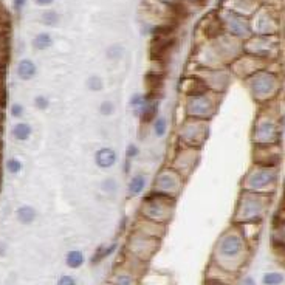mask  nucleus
I'll list each match as a JSON object with an SVG mask.
<instances>
[{"mask_svg":"<svg viewBox=\"0 0 285 285\" xmlns=\"http://www.w3.org/2000/svg\"><path fill=\"white\" fill-rule=\"evenodd\" d=\"M271 240H273L274 245L285 246V222H279V225L274 226L273 234H271Z\"/></svg>","mask_w":285,"mask_h":285,"instance_id":"31","label":"nucleus"},{"mask_svg":"<svg viewBox=\"0 0 285 285\" xmlns=\"http://www.w3.org/2000/svg\"><path fill=\"white\" fill-rule=\"evenodd\" d=\"M253 25V34H259V36H274L277 31V21L276 17L268 13V11H260L254 22H251Z\"/></svg>","mask_w":285,"mask_h":285,"instance_id":"15","label":"nucleus"},{"mask_svg":"<svg viewBox=\"0 0 285 285\" xmlns=\"http://www.w3.org/2000/svg\"><path fill=\"white\" fill-rule=\"evenodd\" d=\"M146 186H148V175L143 172L133 174L127 182V197L130 199L139 197L145 192Z\"/></svg>","mask_w":285,"mask_h":285,"instance_id":"18","label":"nucleus"},{"mask_svg":"<svg viewBox=\"0 0 285 285\" xmlns=\"http://www.w3.org/2000/svg\"><path fill=\"white\" fill-rule=\"evenodd\" d=\"M5 168L11 175H17L22 172V162L19 158H8L5 163Z\"/></svg>","mask_w":285,"mask_h":285,"instance_id":"36","label":"nucleus"},{"mask_svg":"<svg viewBox=\"0 0 285 285\" xmlns=\"http://www.w3.org/2000/svg\"><path fill=\"white\" fill-rule=\"evenodd\" d=\"M41 22L45 27H56L59 24V14L55 10H45L41 14Z\"/></svg>","mask_w":285,"mask_h":285,"instance_id":"30","label":"nucleus"},{"mask_svg":"<svg viewBox=\"0 0 285 285\" xmlns=\"http://www.w3.org/2000/svg\"><path fill=\"white\" fill-rule=\"evenodd\" d=\"M245 87L249 96L257 104L265 105V104H270L279 96V92L282 88V81L276 71L262 68L245 79Z\"/></svg>","mask_w":285,"mask_h":285,"instance_id":"2","label":"nucleus"},{"mask_svg":"<svg viewBox=\"0 0 285 285\" xmlns=\"http://www.w3.org/2000/svg\"><path fill=\"white\" fill-rule=\"evenodd\" d=\"M185 182H186L185 178L169 165L157 172L155 180L152 183V191L177 199L185 188Z\"/></svg>","mask_w":285,"mask_h":285,"instance_id":"8","label":"nucleus"},{"mask_svg":"<svg viewBox=\"0 0 285 285\" xmlns=\"http://www.w3.org/2000/svg\"><path fill=\"white\" fill-rule=\"evenodd\" d=\"M203 285H229V283H226V282H223L220 279H216V277H208L203 282Z\"/></svg>","mask_w":285,"mask_h":285,"instance_id":"42","label":"nucleus"},{"mask_svg":"<svg viewBox=\"0 0 285 285\" xmlns=\"http://www.w3.org/2000/svg\"><path fill=\"white\" fill-rule=\"evenodd\" d=\"M116 242H113V243H110V245H101V246H98V249L95 251V254L92 256V263H99L102 259H105V257H109L110 254H113L115 253V249H116Z\"/></svg>","mask_w":285,"mask_h":285,"instance_id":"26","label":"nucleus"},{"mask_svg":"<svg viewBox=\"0 0 285 285\" xmlns=\"http://www.w3.org/2000/svg\"><path fill=\"white\" fill-rule=\"evenodd\" d=\"M139 146L135 145V143H129V145L126 146V152H124V155H126V160H129V162H133L135 158H138L139 155Z\"/></svg>","mask_w":285,"mask_h":285,"instance_id":"38","label":"nucleus"},{"mask_svg":"<svg viewBox=\"0 0 285 285\" xmlns=\"http://www.w3.org/2000/svg\"><path fill=\"white\" fill-rule=\"evenodd\" d=\"M33 104H34V107L38 110H47L48 107H50V99L47 98V96H44V95H38L34 98V101H33Z\"/></svg>","mask_w":285,"mask_h":285,"instance_id":"39","label":"nucleus"},{"mask_svg":"<svg viewBox=\"0 0 285 285\" xmlns=\"http://www.w3.org/2000/svg\"><path fill=\"white\" fill-rule=\"evenodd\" d=\"M130 168H132V162H129V160H126V163H124V174L129 175L130 172Z\"/></svg>","mask_w":285,"mask_h":285,"instance_id":"46","label":"nucleus"},{"mask_svg":"<svg viewBox=\"0 0 285 285\" xmlns=\"http://www.w3.org/2000/svg\"><path fill=\"white\" fill-rule=\"evenodd\" d=\"M151 127H152V133L155 138L158 139H162L168 135V130H169V119L163 115H158L152 124H151Z\"/></svg>","mask_w":285,"mask_h":285,"instance_id":"23","label":"nucleus"},{"mask_svg":"<svg viewBox=\"0 0 285 285\" xmlns=\"http://www.w3.org/2000/svg\"><path fill=\"white\" fill-rule=\"evenodd\" d=\"M5 249H7V245L5 243H0V256L5 254Z\"/></svg>","mask_w":285,"mask_h":285,"instance_id":"48","label":"nucleus"},{"mask_svg":"<svg viewBox=\"0 0 285 285\" xmlns=\"http://www.w3.org/2000/svg\"><path fill=\"white\" fill-rule=\"evenodd\" d=\"M101 191L107 195H113L118 191V183L115 178L109 177V178H104L101 182Z\"/></svg>","mask_w":285,"mask_h":285,"instance_id":"35","label":"nucleus"},{"mask_svg":"<svg viewBox=\"0 0 285 285\" xmlns=\"http://www.w3.org/2000/svg\"><path fill=\"white\" fill-rule=\"evenodd\" d=\"M279 186V168L253 165L242 178V191H249L263 195H273Z\"/></svg>","mask_w":285,"mask_h":285,"instance_id":"3","label":"nucleus"},{"mask_svg":"<svg viewBox=\"0 0 285 285\" xmlns=\"http://www.w3.org/2000/svg\"><path fill=\"white\" fill-rule=\"evenodd\" d=\"M11 135L16 141H28L33 135V127L30 126L28 122H24V121H19L16 122L13 126V130H11Z\"/></svg>","mask_w":285,"mask_h":285,"instance_id":"22","label":"nucleus"},{"mask_svg":"<svg viewBox=\"0 0 285 285\" xmlns=\"http://www.w3.org/2000/svg\"><path fill=\"white\" fill-rule=\"evenodd\" d=\"M85 85H87V90H90L93 93H99L104 90V79L99 75H92L87 78Z\"/></svg>","mask_w":285,"mask_h":285,"instance_id":"29","label":"nucleus"},{"mask_svg":"<svg viewBox=\"0 0 285 285\" xmlns=\"http://www.w3.org/2000/svg\"><path fill=\"white\" fill-rule=\"evenodd\" d=\"M243 51L249 56L259 58L262 61H268L277 56L279 53V41L274 36H251L246 44H243Z\"/></svg>","mask_w":285,"mask_h":285,"instance_id":"9","label":"nucleus"},{"mask_svg":"<svg viewBox=\"0 0 285 285\" xmlns=\"http://www.w3.org/2000/svg\"><path fill=\"white\" fill-rule=\"evenodd\" d=\"M10 113H11V116L13 118H22L24 115H25V107L21 104V102H14V104H11V107H10Z\"/></svg>","mask_w":285,"mask_h":285,"instance_id":"40","label":"nucleus"},{"mask_svg":"<svg viewBox=\"0 0 285 285\" xmlns=\"http://www.w3.org/2000/svg\"><path fill=\"white\" fill-rule=\"evenodd\" d=\"M175 208H177V199L151 191L143 197L139 212L143 219L165 225L172 219Z\"/></svg>","mask_w":285,"mask_h":285,"instance_id":"4","label":"nucleus"},{"mask_svg":"<svg viewBox=\"0 0 285 285\" xmlns=\"http://www.w3.org/2000/svg\"><path fill=\"white\" fill-rule=\"evenodd\" d=\"M36 2V5H39V7H48V5H51L53 2H55V0H34Z\"/></svg>","mask_w":285,"mask_h":285,"instance_id":"44","label":"nucleus"},{"mask_svg":"<svg viewBox=\"0 0 285 285\" xmlns=\"http://www.w3.org/2000/svg\"><path fill=\"white\" fill-rule=\"evenodd\" d=\"M25 4H27V0H13V7L17 13H21L24 10Z\"/></svg>","mask_w":285,"mask_h":285,"instance_id":"43","label":"nucleus"},{"mask_svg":"<svg viewBox=\"0 0 285 285\" xmlns=\"http://www.w3.org/2000/svg\"><path fill=\"white\" fill-rule=\"evenodd\" d=\"M271 197L273 195L240 191L234 211V222L240 226L260 223L265 217L266 211H268Z\"/></svg>","mask_w":285,"mask_h":285,"instance_id":"1","label":"nucleus"},{"mask_svg":"<svg viewBox=\"0 0 285 285\" xmlns=\"http://www.w3.org/2000/svg\"><path fill=\"white\" fill-rule=\"evenodd\" d=\"M209 130H211V121L185 118L177 127L178 145L202 149L209 138Z\"/></svg>","mask_w":285,"mask_h":285,"instance_id":"7","label":"nucleus"},{"mask_svg":"<svg viewBox=\"0 0 285 285\" xmlns=\"http://www.w3.org/2000/svg\"><path fill=\"white\" fill-rule=\"evenodd\" d=\"M240 285H256V282H254V279L253 277H245V279H242V282H240Z\"/></svg>","mask_w":285,"mask_h":285,"instance_id":"45","label":"nucleus"},{"mask_svg":"<svg viewBox=\"0 0 285 285\" xmlns=\"http://www.w3.org/2000/svg\"><path fill=\"white\" fill-rule=\"evenodd\" d=\"M195 76L202 79L208 90L219 95H223L231 84V71H226L223 68H205L200 70Z\"/></svg>","mask_w":285,"mask_h":285,"instance_id":"13","label":"nucleus"},{"mask_svg":"<svg viewBox=\"0 0 285 285\" xmlns=\"http://www.w3.org/2000/svg\"><path fill=\"white\" fill-rule=\"evenodd\" d=\"M53 45V38L50 33H39L36 38L33 39V47L39 51L48 50Z\"/></svg>","mask_w":285,"mask_h":285,"instance_id":"28","label":"nucleus"},{"mask_svg":"<svg viewBox=\"0 0 285 285\" xmlns=\"http://www.w3.org/2000/svg\"><path fill=\"white\" fill-rule=\"evenodd\" d=\"M246 249V240L242 233L229 229L220 237L216 254L223 260H236L240 259Z\"/></svg>","mask_w":285,"mask_h":285,"instance_id":"10","label":"nucleus"},{"mask_svg":"<svg viewBox=\"0 0 285 285\" xmlns=\"http://www.w3.org/2000/svg\"><path fill=\"white\" fill-rule=\"evenodd\" d=\"M56 285H78V283L73 276H61Z\"/></svg>","mask_w":285,"mask_h":285,"instance_id":"41","label":"nucleus"},{"mask_svg":"<svg viewBox=\"0 0 285 285\" xmlns=\"http://www.w3.org/2000/svg\"><path fill=\"white\" fill-rule=\"evenodd\" d=\"M85 262V257H84V253L79 251V249H70V251L67 253L65 256V263L67 266H70V268H79V266H82V263Z\"/></svg>","mask_w":285,"mask_h":285,"instance_id":"25","label":"nucleus"},{"mask_svg":"<svg viewBox=\"0 0 285 285\" xmlns=\"http://www.w3.org/2000/svg\"><path fill=\"white\" fill-rule=\"evenodd\" d=\"M16 216H17V220H19L22 225H31L34 220H36V209L30 205H22L17 208L16 211Z\"/></svg>","mask_w":285,"mask_h":285,"instance_id":"24","label":"nucleus"},{"mask_svg":"<svg viewBox=\"0 0 285 285\" xmlns=\"http://www.w3.org/2000/svg\"><path fill=\"white\" fill-rule=\"evenodd\" d=\"M200 155L202 149L197 148H188V146H178L177 151L174 152L171 166L180 174L185 180L191 177V174L195 171V168L200 163Z\"/></svg>","mask_w":285,"mask_h":285,"instance_id":"11","label":"nucleus"},{"mask_svg":"<svg viewBox=\"0 0 285 285\" xmlns=\"http://www.w3.org/2000/svg\"><path fill=\"white\" fill-rule=\"evenodd\" d=\"M263 285H280L283 282V274L277 273V271H270V273H265L262 277Z\"/></svg>","mask_w":285,"mask_h":285,"instance_id":"34","label":"nucleus"},{"mask_svg":"<svg viewBox=\"0 0 285 285\" xmlns=\"http://www.w3.org/2000/svg\"><path fill=\"white\" fill-rule=\"evenodd\" d=\"M282 127L279 119L266 110H262L253 124L251 141L254 148H271L280 146Z\"/></svg>","mask_w":285,"mask_h":285,"instance_id":"5","label":"nucleus"},{"mask_svg":"<svg viewBox=\"0 0 285 285\" xmlns=\"http://www.w3.org/2000/svg\"><path fill=\"white\" fill-rule=\"evenodd\" d=\"M162 2L165 5H168V7H175V5H178V2H180V0H162Z\"/></svg>","mask_w":285,"mask_h":285,"instance_id":"47","label":"nucleus"},{"mask_svg":"<svg viewBox=\"0 0 285 285\" xmlns=\"http://www.w3.org/2000/svg\"><path fill=\"white\" fill-rule=\"evenodd\" d=\"M279 122H280V127H282V132H285V116H283V118H280V119H279Z\"/></svg>","mask_w":285,"mask_h":285,"instance_id":"49","label":"nucleus"},{"mask_svg":"<svg viewBox=\"0 0 285 285\" xmlns=\"http://www.w3.org/2000/svg\"><path fill=\"white\" fill-rule=\"evenodd\" d=\"M222 25H223V30L229 36H233L234 39L248 41L253 36L251 21H249L246 16L239 14L233 10L225 11L223 17H222Z\"/></svg>","mask_w":285,"mask_h":285,"instance_id":"12","label":"nucleus"},{"mask_svg":"<svg viewBox=\"0 0 285 285\" xmlns=\"http://www.w3.org/2000/svg\"><path fill=\"white\" fill-rule=\"evenodd\" d=\"M0 122H2V107H0Z\"/></svg>","mask_w":285,"mask_h":285,"instance_id":"50","label":"nucleus"},{"mask_svg":"<svg viewBox=\"0 0 285 285\" xmlns=\"http://www.w3.org/2000/svg\"><path fill=\"white\" fill-rule=\"evenodd\" d=\"M154 95H148V93H133L130 98H129V109L132 110L133 116L139 118L143 109L146 107V104L151 101Z\"/></svg>","mask_w":285,"mask_h":285,"instance_id":"21","label":"nucleus"},{"mask_svg":"<svg viewBox=\"0 0 285 285\" xmlns=\"http://www.w3.org/2000/svg\"><path fill=\"white\" fill-rule=\"evenodd\" d=\"M160 115V99L152 96L151 101L146 104V107L143 109L141 115H139V121L143 124H152V121Z\"/></svg>","mask_w":285,"mask_h":285,"instance_id":"19","label":"nucleus"},{"mask_svg":"<svg viewBox=\"0 0 285 285\" xmlns=\"http://www.w3.org/2000/svg\"><path fill=\"white\" fill-rule=\"evenodd\" d=\"M93 160H95L96 168H99L101 171H107V169H112L118 163V154L113 148L104 146L95 152Z\"/></svg>","mask_w":285,"mask_h":285,"instance_id":"17","label":"nucleus"},{"mask_svg":"<svg viewBox=\"0 0 285 285\" xmlns=\"http://www.w3.org/2000/svg\"><path fill=\"white\" fill-rule=\"evenodd\" d=\"M259 152H253V162L254 165H263V166H277L280 165V146H271V148H254Z\"/></svg>","mask_w":285,"mask_h":285,"instance_id":"16","label":"nucleus"},{"mask_svg":"<svg viewBox=\"0 0 285 285\" xmlns=\"http://www.w3.org/2000/svg\"><path fill=\"white\" fill-rule=\"evenodd\" d=\"M113 285H135V279L127 274V273H119V274H115L113 279H112Z\"/></svg>","mask_w":285,"mask_h":285,"instance_id":"37","label":"nucleus"},{"mask_svg":"<svg viewBox=\"0 0 285 285\" xmlns=\"http://www.w3.org/2000/svg\"><path fill=\"white\" fill-rule=\"evenodd\" d=\"M220 96L222 95L214 93L211 90L185 96V102H183L185 118L211 121L219 112Z\"/></svg>","mask_w":285,"mask_h":285,"instance_id":"6","label":"nucleus"},{"mask_svg":"<svg viewBox=\"0 0 285 285\" xmlns=\"http://www.w3.org/2000/svg\"><path fill=\"white\" fill-rule=\"evenodd\" d=\"M254 0H233V7H231L229 10H233L239 14H249L254 11Z\"/></svg>","mask_w":285,"mask_h":285,"instance_id":"27","label":"nucleus"},{"mask_svg":"<svg viewBox=\"0 0 285 285\" xmlns=\"http://www.w3.org/2000/svg\"><path fill=\"white\" fill-rule=\"evenodd\" d=\"M262 68H266L265 67V61L259 59V58H254V56H249V55H245L236 58L233 62L229 64V71L231 73H234L237 78L240 79H246L249 78L253 73H256V71L262 70Z\"/></svg>","mask_w":285,"mask_h":285,"instance_id":"14","label":"nucleus"},{"mask_svg":"<svg viewBox=\"0 0 285 285\" xmlns=\"http://www.w3.org/2000/svg\"><path fill=\"white\" fill-rule=\"evenodd\" d=\"M36 73H38V67H36V64L31 59H22V61H19V64H17L16 75L19 79L30 81L36 76Z\"/></svg>","mask_w":285,"mask_h":285,"instance_id":"20","label":"nucleus"},{"mask_svg":"<svg viewBox=\"0 0 285 285\" xmlns=\"http://www.w3.org/2000/svg\"><path fill=\"white\" fill-rule=\"evenodd\" d=\"M191 2H195V4H197V2H202V0H191Z\"/></svg>","mask_w":285,"mask_h":285,"instance_id":"51","label":"nucleus"},{"mask_svg":"<svg viewBox=\"0 0 285 285\" xmlns=\"http://www.w3.org/2000/svg\"><path fill=\"white\" fill-rule=\"evenodd\" d=\"M105 55H107V59L119 61L124 56V47L119 45V44H113V45H110L109 48L105 50Z\"/></svg>","mask_w":285,"mask_h":285,"instance_id":"32","label":"nucleus"},{"mask_svg":"<svg viewBox=\"0 0 285 285\" xmlns=\"http://www.w3.org/2000/svg\"><path fill=\"white\" fill-rule=\"evenodd\" d=\"M115 110H116V105L110 99H105L99 104V115L104 116V118H109V116L115 115Z\"/></svg>","mask_w":285,"mask_h":285,"instance_id":"33","label":"nucleus"}]
</instances>
